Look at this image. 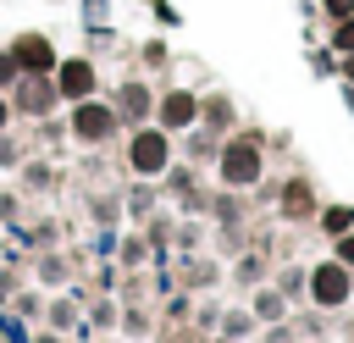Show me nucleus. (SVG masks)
<instances>
[{
    "mask_svg": "<svg viewBox=\"0 0 354 343\" xmlns=\"http://www.w3.org/2000/svg\"><path fill=\"white\" fill-rule=\"evenodd\" d=\"M304 210H310V205H304V183H293V188H288V216H304Z\"/></svg>",
    "mask_w": 354,
    "mask_h": 343,
    "instance_id": "9b49d317",
    "label": "nucleus"
},
{
    "mask_svg": "<svg viewBox=\"0 0 354 343\" xmlns=\"http://www.w3.org/2000/svg\"><path fill=\"white\" fill-rule=\"evenodd\" d=\"M326 11L332 17H354V0H326Z\"/></svg>",
    "mask_w": 354,
    "mask_h": 343,
    "instance_id": "2eb2a0df",
    "label": "nucleus"
},
{
    "mask_svg": "<svg viewBox=\"0 0 354 343\" xmlns=\"http://www.w3.org/2000/svg\"><path fill=\"white\" fill-rule=\"evenodd\" d=\"M337 260H343V266H354V238H337Z\"/></svg>",
    "mask_w": 354,
    "mask_h": 343,
    "instance_id": "ddd939ff",
    "label": "nucleus"
},
{
    "mask_svg": "<svg viewBox=\"0 0 354 343\" xmlns=\"http://www.w3.org/2000/svg\"><path fill=\"white\" fill-rule=\"evenodd\" d=\"M72 127H77V138H105V133H111V111L83 100V105L72 111Z\"/></svg>",
    "mask_w": 354,
    "mask_h": 343,
    "instance_id": "39448f33",
    "label": "nucleus"
},
{
    "mask_svg": "<svg viewBox=\"0 0 354 343\" xmlns=\"http://www.w3.org/2000/svg\"><path fill=\"white\" fill-rule=\"evenodd\" d=\"M0 127H6V100H0Z\"/></svg>",
    "mask_w": 354,
    "mask_h": 343,
    "instance_id": "f3484780",
    "label": "nucleus"
},
{
    "mask_svg": "<svg viewBox=\"0 0 354 343\" xmlns=\"http://www.w3.org/2000/svg\"><path fill=\"white\" fill-rule=\"evenodd\" d=\"M348 83H354V55H348Z\"/></svg>",
    "mask_w": 354,
    "mask_h": 343,
    "instance_id": "dca6fc26",
    "label": "nucleus"
},
{
    "mask_svg": "<svg viewBox=\"0 0 354 343\" xmlns=\"http://www.w3.org/2000/svg\"><path fill=\"white\" fill-rule=\"evenodd\" d=\"M11 61H17L22 72H50V66H55V50H50V39L28 33V39H17V44H11Z\"/></svg>",
    "mask_w": 354,
    "mask_h": 343,
    "instance_id": "f257e3e1",
    "label": "nucleus"
},
{
    "mask_svg": "<svg viewBox=\"0 0 354 343\" xmlns=\"http://www.w3.org/2000/svg\"><path fill=\"white\" fill-rule=\"evenodd\" d=\"M337 50L354 55V17H343V28H337Z\"/></svg>",
    "mask_w": 354,
    "mask_h": 343,
    "instance_id": "f8f14e48",
    "label": "nucleus"
},
{
    "mask_svg": "<svg viewBox=\"0 0 354 343\" xmlns=\"http://www.w3.org/2000/svg\"><path fill=\"white\" fill-rule=\"evenodd\" d=\"M221 177H227V183H254V177H260V149H254V144H232V149L221 155Z\"/></svg>",
    "mask_w": 354,
    "mask_h": 343,
    "instance_id": "f03ea898",
    "label": "nucleus"
},
{
    "mask_svg": "<svg viewBox=\"0 0 354 343\" xmlns=\"http://www.w3.org/2000/svg\"><path fill=\"white\" fill-rule=\"evenodd\" d=\"M133 166L138 172H160L166 166V133H138L133 138Z\"/></svg>",
    "mask_w": 354,
    "mask_h": 343,
    "instance_id": "20e7f679",
    "label": "nucleus"
},
{
    "mask_svg": "<svg viewBox=\"0 0 354 343\" xmlns=\"http://www.w3.org/2000/svg\"><path fill=\"white\" fill-rule=\"evenodd\" d=\"M122 111H127V116H144V111H149V94H144L138 83H127V89H122Z\"/></svg>",
    "mask_w": 354,
    "mask_h": 343,
    "instance_id": "1a4fd4ad",
    "label": "nucleus"
},
{
    "mask_svg": "<svg viewBox=\"0 0 354 343\" xmlns=\"http://www.w3.org/2000/svg\"><path fill=\"white\" fill-rule=\"evenodd\" d=\"M194 111H199L194 94H166V100H160V122H166V127H188Z\"/></svg>",
    "mask_w": 354,
    "mask_h": 343,
    "instance_id": "423d86ee",
    "label": "nucleus"
},
{
    "mask_svg": "<svg viewBox=\"0 0 354 343\" xmlns=\"http://www.w3.org/2000/svg\"><path fill=\"white\" fill-rule=\"evenodd\" d=\"M310 288H315L321 304H343V299H348V271H343V260H337V266H315Z\"/></svg>",
    "mask_w": 354,
    "mask_h": 343,
    "instance_id": "7ed1b4c3",
    "label": "nucleus"
},
{
    "mask_svg": "<svg viewBox=\"0 0 354 343\" xmlns=\"http://www.w3.org/2000/svg\"><path fill=\"white\" fill-rule=\"evenodd\" d=\"M22 105H28V111H44V105H50V83H44L39 72H28V83H22Z\"/></svg>",
    "mask_w": 354,
    "mask_h": 343,
    "instance_id": "6e6552de",
    "label": "nucleus"
},
{
    "mask_svg": "<svg viewBox=\"0 0 354 343\" xmlns=\"http://www.w3.org/2000/svg\"><path fill=\"white\" fill-rule=\"evenodd\" d=\"M88 89H94V72H88V61H66V66H61V94L83 100Z\"/></svg>",
    "mask_w": 354,
    "mask_h": 343,
    "instance_id": "0eeeda50",
    "label": "nucleus"
},
{
    "mask_svg": "<svg viewBox=\"0 0 354 343\" xmlns=\"http://www.w3.org/2000/svg\"><path fill=\"white\" fill-rule=\"evenodd\" d=\"M17 72H22V66H17V61H11V55H0V83H11V77H17Z\"/></svg>",
    "mask_w": 354,
    "mask_h": 343,
    "instance_id": "4468645a",
    "label": "nucleus"
},
{
    "mask_svg": "<svg viewBox=\"0 0 354 343\" xmlns=\"http://www.w3.org/2000/svg\"><path fill=\"white\" fill-rule=\"evenodd\" d=\"M348 221H354L348 205H332V210H326V232H348Z\"/></svg>",
    "mask_w": 354,
    "mask_h": 343,
    "instance_id": "9d476101",
    "label": "nucleus"
}]
</instances>
